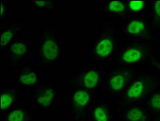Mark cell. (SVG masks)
<instances>
[{"label": "cell", "instance_id": "20", "mask_svg": "<svg viewBox=\"0 0 160 121\" xmlns=\"http://www.w3.org/2000/svg\"><path fill=\"white\" fill-rule=\"evenodd\" d=\"M32 9L40 13L51 14L52 15L60 13L59 2L57 0L52 1H30Z\"/></svg>", "mask_w": 160, "mask_h": 121}, {"label": "cell", "instance_id": "10", "mask_svg": "<svg viewBox=\"0 0 160 121\" xmlns=\"http://www.w3.org/2000/svg\"><path fill=\"white\" fill-rule=\"evenodd\" d=\"M60 89L56 83L40 84L30 94L31 102L36 109L41 111L45 115L51 113L53 107L58 103Z\"/></svg>", "mask_w": 160, "mask_h": 121}, {"label": "cell", "instance_id": "3", "mask_svg": "<svg viewBox=\"0 0 160 121\" xmlns=\"http://www.w3.org/2000/svg\"><path fill=\"white\" fill-rule=\"evenodd\" d=\"M157 58L154 44L142 40H124L121 41L111 66L139 70L154 66Z\"/></svg>", "mask_w": 160, "mask_h": 121}, {"label": "cell", "instance_id": "5", "mask_svg": "<svg viewBox=\"0 0 160 121\" xmlns=\"http://www.w3.org/2000/svg\"><path fill=\"white\" fill-rule=\"evenodd\" d=\"M158 83L154 66L139 70L129 80L125 91L119 98V105L142 103Z\"/></svg>", "mask_w": 160, "mask_h": 121}, {"label": "cell", "instance_id": "9", "mask_svg": "<svg viewBox=\"0 0 160 121\" xmlns=\"http://www.w3.org/2000/svg\"><path fill=\"white\" fill-rule=\"evenodd\" d=\"M138 70L110 66L104 81V95L118 102L129 80Z\"/></svg>", "mask_w": 160, "mask_h": 121}, {"label": "cell", "instance_id": "2", "mask_svg": "<svg viewBox=\"0 0 160 121\" xmlns=\"http://www.w3.org/2000/svg\"><path fill=\"white\" fill-rule=\"evenodd\" d=\"M119 22L109 18L101 20L96 36L90 39L88 47L89 58L95 64L110 67L121 43Z\"/></svg>", "mask_w": 160, "mask_h": 121}, {"label": "cell", "instance_id": "13", "mask_svg": "<svg viewBox=\"0 0 160 121\" xmlns=\"http://www.w3.org/2000/svg\"><path fill=\"white\" fill-rule=\"evenodd\" d=\"M28 21L23 17V13H18L17 18L12 19L4 26H1L0 33V50L4 49L14 40L19 37V35L26 30Z\"/></svg>", "mask_w": 160, "mask_h": 121}, {"label": "cell", "instance_id": "26", "mask_svg": "<svg viewBox=\"0 0 160 121\" xmlns=\"http://www.w3.org/2000/svg\"><path fill=\"white\" fill-rule=\"evenodd\" d=\"M71 121H72V120H71Z\"/></svg>", "mask_w": 160, "mask_h": 121}, {"label": "cell", "instance_id": "25", "mask_svg": "<svg viewBox=\"0 0 160 121\" xmlns=\"http://www.w3.org/2000/svg\"><path fill=\"white\" fill-rule=\"evenodd\" d=\"M156 46H158L160 49V36H158L156 39Z\"/></svg>", "mask_w": 160, "mask_h": 121}, {"label": "cell", "instance_id": "8", "mask_svg": "<svg viewBox=\"0 0 160 121\" xmlns=\"http://www.w3.org/2000/svg\"><path fill=\"white\" fill-rule=\"evenodd\" d=\"M0 53L8 60V71L12 73L21 64L35 60L33 46L30 39L21 36L7 48L0 50Z\"/></svg>", "mask_w": 160, "mask_h": 121}, {"label": "cell", "instance_id": "15", "mask_svg": "<svg viewBox=\"0 0 160 121\" xmlns=\"http://www.w3.org/2000/svg\"><path fill=\"white\" fill-rule=\"evenodd\" d=\"M151 119L142 103H132L120 106L116 121H150Z\"/></svg>", "mask_w": 160, "mask_h": 121}, {"label": "cell", "instance_id": "23", "mask_svg": "<svg viewBox=\"0 0 160 121\" xmlns=\"http://www.w3.org/2000/svg\"><path fill=\"white\" fill-rule=\"evenodd\" d=\"M154 68H155V70H156L158 83H160V57H158L155 63H154Z\"/></svg>", "mask_w": 160, "mask_h": 121}, {"label": "cell", "instance_id": "6", "mask_svg": "<svg viewBox=\"0 0 160 121\" xmlns=\"http://www.w3.org/2000/svg\"><path fill=\"white\" fill-rule=\"evenodd\" d=\"M68 98L67 117L72 121H89V113L95 99L90 91L80 87L61 88Z\"/></svg>", "mask_w": 160, "mask_h": 121}, {"label": "cell", "instance_id": "16", "mask_svg": "<svg viewBox=\"0 0 160 121\" xmlns=\"http://www.w3.org/2000/svg\"><path fill=\"white\" fill-rule=\"evenodd\" d=\"M99 3L101 13L107 15L109 19L121 22L128 17L126 0H105Z\"/></svg>", "mask_w": 160, "mask_h": 121}, {"label": "cell", "instance_id": "22", "mask_svg": "<svg viewBox=\"0 0 160 121\" xmlns=\"http://www.w3.org/2000/svg\"><path fill=\"white\" fill-rule=\"evenodd\" d=\"M0 7H1V17H0V23L2 24L3 21L11 22L13 19L12 15V8L10 6L9 2L7 0H1L0 1Z\"/></svg>", "mask_w": 160, "mask_h": 121}, {"label": "cell", "instance_id": "7", "mask_svg": "<svg viewBox=\"0 0 160 121\" xmlns=\"http://www.w3.org/2000/svg\"><path fill=\"white\" fill-rule=\"evenodd\" d=\"M119 35L121 41L142 40L156 45V37L151 26L149 17L128 16L119 22Z\"/></svg>", "mask_w": 160, "mask_h": 121}, {"label": "cell", "instance_id": "4", "mask_svg": "<svg viewBox=\"0 0 160 121\" xmlns=\"http://www.w3.org/2000/svg\"><path fill=\"white\" fill-rule=\"evenodd\" d=\"M109 67L95 64L85 57L70 76L64 79L60 87H80L92 92L95 96L104 95V81Z\"/></svg>", "mask_w": 160, "mask_h": 121}, {"label": "cell", "instance_id": "19", "mask_svg": "<svg viewBox=\"0 0 160 121\" xmlns=\"http://www.w3.org/2000/svg\"><path fill=\"white\" fill-rule=\"evenodd\" d=\"M128 16H145L149 17L151 0H141V1H130L126 0Z\"/></svg>", "mask_w": 160, "mask_h": 121}, {"label": "cell", "instance_id": "18", "mask_svg": "<svg viewBox=\"0 0 160 121\" xmlns=\"http://www.w3.org/2000/svg\"><path fill=\"white\" fill-rule=\"evenodd\" d=\"M142 104L151 118L160 116V83L151 91Z\"/></svg>", "mask_w": 160, "mask_h": 121}, {"label": "cell", "instance_id": "17", "mask_svg": "<svg viewBox=\"0 0 160 121\" xmlns=\"http://www.w3.org/2000/svg\"><path fill=\"white\" fill-rule=\"evenodd\" d=\"M0 121H36V116L28 104L20 103L0 115Z\"/></svg>", "mask_w": 160, "mask_h": 121}, {"label": "cell", "instance_id": "12", "mask_svg": "<svg viewBox=\"0 0 160 121\" xmlns=\"http://www.w3.org/2000/svg\"><path fill=\"white\" fill-rule=\"evenodd\" d=\"M119 108L120 105L115 99L104 95L95 96L89 121H116Z\"/></svg>", "mask_w": 160, "mask_h": 121}, {"label": "cell", "instance_id": "1", "mask_svg": "<svg viewBox=\"0 0 160 121\" xmlns=\"http://www.w3.org/2000/svg\"><path fill=\"white\" fill-rule=\"evenodd\" d=\"M64 58V42L59 36L57 23L45 21L38 34L34 60L36 68L50 78L53 71L62 64Z\"/></svg>", "mask_w": 160, "mask_h": 121}, {"label": "cell", "instance_id": "21", "mask_svg": "<svg viewBox=\"0 0 160 121\" xmlns=\"http://www.w3.org/2000/svg\"><path fill=\"white\" fill-rule=\"evenodd\" d=\"M149 21L157 39L160 36V0H151Z\"/></svg>", "mask_w": 160, "mask_h": 121}, {"label": "cell", "instance_id": "14", "mask_svg": "<svg viewBox=\"0 0 160 121\" xmlns=\"http://www.w3.org/2000/svg\"><path fill=\"white\" fill-rule=\"evenodd\" d=\"M24 97H28L15 83L2 84L0 87V103H1V115L8 112L17 104Z\"/></svg>", "mask_w": 160, "mask_h": 121}, {"label": "cell", "instance_id": "24", "mask_svg": "<svg viewBox=\"0 0 160 121\" xmlns=\"http://www.w3.org/2000/svg\"><path fill=\"white\" fill-rule=\"evenodd\" d=\"M150 121H160V116H157V117H152Z\"/></svg>", "mask_w": 160, "mask_h": 121}, {"label": "cell", "instance_id": "11", "mask_svg": "<svg viewBox=\"0 0 160 121\" xmlns=\"http://www.w3.org/2000/svg\"><path fill=\"white\" fill-rule=\"evenodd\" d=\"M39 72L34 61L23 63L12 72L13 83L28 96L33 90L41 84Z\"/></svg>", "mask_w": 160, "mask_h": 121}]
</instances>
